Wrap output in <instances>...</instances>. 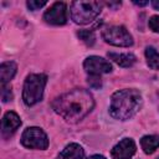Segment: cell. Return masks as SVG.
<instances>
[{
  "mask_svg": "<svg viewBox=\"0 0 159 159\" xmlns=\"http://www.w3.org/2000/svg\"><path fill=\"white\" fill-rule=\"evenodd\" d=\"M84 155L83 148L77 143H70L57 155L56 159H82Z\"/></svg>",
  "mask_w": 159,
  "mask_h": 159,
  "instance_id": "obj_11",
  "label": "cell"
},
{
  "mask_svg": "<svg viewBox=\"0 0 159 159\" xmlns=\"http://www.w3.org/2000/svg\"><path fill=\"white\" fill-rule=\"evenodd\" d=\"M21 144L30 149H46L48 147V138L46 133L39 127H29L21 135Z\"/></svg>",
  "mask_w": 159,
  "mask_h": 159,
  "instance_id": "obj_6",
  "label": "cell"
},
{
  "mask_svg": "<svg viewBox=\"0 0 159 159\" xmlns=\"http://www.w3.org/2000/svg\"><path fill=\"white\" fill-rule=\"evenodd\" d=\"M94 107L93 96L83 88H75L52 102L53 111L70 123H77Z\"/></svg>",
  "mask_w": 159,
  "mask_h": 159,
  "instance_id": "obj_1",
  "label": "cell"
},
{
  "mask_svg": "<svg viewBox=\"0 0 159 159\" xmlns=\"http://www.w3.org/2000/svg\"><path fill=\"white\" fill-rule=\"evenodd\" d=\"M1 99L2 102H9L12 99V92H11V87L7 84L1 86Z\"/></svg>",
  "mask_w": 159,
  "mask_h": 159,
  "instance_id": "obj_18",
  "label": "cell"
},
{
  "mask_svg": "<svg viewBox=\"0 0 159 159\" xmlns=\"http://www.w3.org/2000/svg\"><path fill=\"white\" fill-rule=\"evenodd\" d=\"M135 143L130 138H124L111 150L112 159H130L135 153Z\"/></svg>",
  "mask_w": 159,
  "mask_h": 159,
  "instance_id": "obj_9",
  "label": "cell"
},
{
  "mask_svg": "<svg viewBox=\"0 0 159 159\" xmlns=\"http://www.w3.org/2000/svg\"><path fill=\"white\" fill-rule=\"evenodd\" d=\"M148 25H149V29H150L152 31L159 34V15H154V16H152V17L149 19Z\"/></svg>",
  "mask_w": 159,
  "mask_h": 159,
  "instance_id": "obj_19",
  "label": "cell"
},
{
  "mask_svg": "<svg viewBox=\"0 0 159 159\" xmlns=\"http://www.w3.org/2000/svg\"><path fill=\"white\" fill-rule=\"evenodd\" d=\"M26 5H27V7L30 9V10H39L40 7H42V6H45L46 5V1L45 0H42V1H36V0H29L27 2H26Z\"/></svg>",
  "mask_w": 159,
  "mask_h": 159,
  "instance_id": "obj_20",
  "label": "cell"
},
{
  "mask_svg": "<svg viewBox=\"0 0 159 159\" xmlns=\"http://www.w3.org/2000/svg\"><path fill=\"white\" fill-rule=\"evenodd\" d=\"M17 70V66L15 62L12 61H7V62H2L0 66V80H1V86L6 84L7 82H10L12 80V77L15 76Z\"/></svg>",
  "mask_w": 159,
  "mask_h": 159,
  "instance_id": "obj_13",
  "label": "cell"
},
{
  "mask_svg": "<svg viewBox=\"0 0 159 159\" xmlns=\"http://www.w3.org/2000/svg\"><path fill=\"white\" fill-rule=\"evenodd\" d=\"M140 145L145 154H153L159 148V135H144L140 139Z\"/></svg>",
  "mask_w": 159,
  "mask_h": 159,
  "instance_id": "obj_14",
  "label": "cell"
},
{
  "mask_svg": "<svg viewBox=\"0 0 159 159\" xmlns=\"http://www.w3.org/2000/svg\"><path fill=\"white\" fill-rule=\"evenodd\" d=\"M101 1H73L71 4V19L78 25H86L96 20L102 11Z\"/></svg>",
  "mask_w": 159,
  "mask_h": 159,
  "instance_id": "obj_4",
  "label": "cell"
},
{
  "mask_svg": "<svg viewBox=\"0 0 159 159\" xmlns=\"http://www.w3.org/2000/svg\"><path fill=\"white\" fill-rule=\"evenodd\" d=\"M157 159H159V157H158V158H157Z\"/></svg>",
  "mask_w": 159,
  "mask_h": 159,
  "instance_id": "obj_25",
  "label": "cell"
},
{
  "mask_svg": "<svg viewBox=\"0 0 159 159\" xmlns=\"http://www.w3.org/2000/svg\"><path fill=\"white\" fill-rule=\"evenodd\" d=\"M106 5L108 7H112V9H117L120 6V1H109V2H106Z\"/></svg>",
  "mask_w": 159,
  "mask_h": 159,
  "instance_id": "obj_21",
  "label": "cell"
},
{
  "mask_svg": "<svg viewBox=\"0 0 159 159\" xmlns=\"http://www.w3.org/2000/svg\"><path fill=\"white\" fill-rule=\"evenodd\" d=\"M83 68L88 75L101 76L103 73H109L112 71V65L109 61L99 56H89L83 62Z\"/></svg>",
  "mask_w": 159,
  "mask_h": 159,
  "instance_id": "obj_8",
  "label": "cell"
},
{
  "mask_svg": "<svg viewBox=\"0 0 159 159\" xmlns=\"http://www.w3.org/2000/svg\"><path fill=\"white\" fill-rule=\"evenodd\" d=\"M109 60L114 61L120 67H132L137 62V57L133 53H116V52H108Z\"/></svg>",
  "mask_w": 159,
  "mask_h": 159,
  "instance_id": "obj_12",
  "label": "cell"
},
{
  "mask_svg": "<svg viewBox=\"0 0 159 159\" xmlns=\"http://www.w3.org/2000/svg\"><path fill=\"white\" fill-rule=\"evenodd\" d=\"M145 58L148 66L152 70H159V52L154 47L148 46L145 48Z\"/></svg>",
  "mask_w": 159,
  "mask_h": 159,
  "instance_id": "obj_15",
  "label": "cell"
},
{
  "mask_svg": "<svg viewBox=\"0 0 159 159\" xmlns=\"http://www.w3.org/2000/svg\"><path fill=\"white\" fill-rule=\"evenodd\" d=\"M143 99L139 91L134 88H125L117 91L111 97L109 114L118 120H127L132 118L142 107Z\"/></svg>",
  "mask_w": 159,
  "mask_h": 159,
  "instance_id": "obj_2",
  "label": "cell"
},
{
  "mask_svg": "<svg viewBox=\"0 0 159 159\" xmlns=\"http://www.w3.org/2000/svg\"><path fill=\"white\" fill-rule=\"evenodd\" d=\"M102 37L107 43L117 47H129L133 45L132 35L122 25L106 26L102 30Z\"/></svg>",
  "mask_w": 159,
  "mask_h": 159,
  "instance_id": "obj_5",
  "label": "cell"
},
{
  "mask_svg": "<svg viewBox=\"0 0 159 159\" xmlns=\"http://www.w3.org/2000/svg\"><path fill=\"white\" fill-rule=\"evenodd\" d=\"M47 83V76L43 73H31L26 77L22 88L24 103L29 107L35 106L42 99L43 89Z\"/></svg>",
  "mask_w": 159,
  "mask_h": 159,
  "instance_id": "obj_3",
  "label": "cell"
},
{
  "mask_svg": "<svg viewBox=\"0 0 159 159\" xmlns=\"http://www.w3.org/2000/svg\"><path fill=\"white\" fill-rule=\"evenodd\" d=\"M87 82L88 84L97 89V88H101L102 87V80H101V76H94V75H88V78H87Z\"/></svg>",
  "mask_w": 159,
  "mask_h": 159,
  "instance_id": "obj_17",
  "label": "cell"
},
{
  "mask_svg": "<svg viewBox=\"0 0 159 159\" xmlns=\"http://www.w3.org/2000/svg\"><path fill=\"white\" fill-rule=\"evenodd\" d=\"M43 20L55 26L65 25L67 22V7L65 2H55L43 14Z\"/></svg>",
  "mask_w": 159,
  "mask_h": 159,
  "instance_id": "obj_7",
  "label": "cell"
},
{
  "mask_svg": "<svg viewBox=\"0 0 159 159\" xmlns=\"http://www.w3.org/2000/svg\"><path fill=\"white\" fill-rule=\"evenodd\" d=\"M87 159H106L103 155H99V154H94V155H91L89 158H87Z\"/></svg>",
  "mask_w": 159,
  "mask_h": 159,
  "instance_id": "obj_22",
  "label": "cell"
},
{
  "mask_svg": "<svg viewBox=\"0 0 159 159\" xmlns=\"http://www.w3.org/2000/svg\"><path fill=\"white\" fill-rule=\"evenodd\" d=\"M135 5H138V6H145V5H148V1H133Z\"/></svg>",
  "mask_w": 159,
  "mask_h": 159,
  "instance_id": "obj_23",
  "label": "cell"
},
{
  "mask_svg": "<svg viewBox=\"0 0 159 159\" xmlns=\"http://www.w3.org/2000/svg\"><path fill=\"white\" fill-rule=\"evenodd\" d=\"M21 125V119L15 112H6L1 122V134L4 138H10Z\"/></svg>",
  "mask_w": 159,
  "mask_h": 159,
  "instance_id": "obj_10",
  "label": "cell"
},
{
  "mask_svg": "<svg viewBox=\"0 0 159 159\" xmlns=\"http://www.w3.org/2000/svg\"><path fill=\"white\" fill-rule=\"evenodd\" d=\"M152 5L155 10H159V1H152Z\"/></svg>",
  "mask_w": 159,
  "mask_h": 159,
  "instance_id": "obj_24",
  "label": "cell"
},
{
  "mask_svg": "<svg viewBox=\"0 0 159 159\" xmlns=\"http://www.w3.org/2000/svg\"><path fill=\"white\" fill-rule=\"evenodd\" d=\"M77 36L80 37V40H82L87 46H92L94 43V32L93 30H80L77 32Z\"/></svg>",
  "mask_w": 159,
  "mask_h": 159,
  "instance_id": "obj_16",
  "label": "cell"
}]
</instances>
